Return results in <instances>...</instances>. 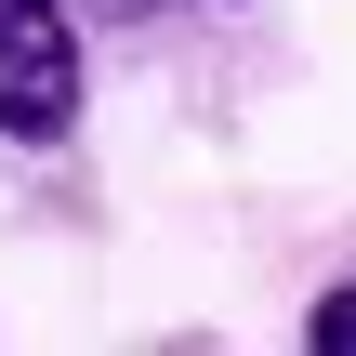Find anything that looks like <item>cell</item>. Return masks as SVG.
<instances>
[{
    "label": "cell",
    "mask_w": 356,
    "mask_h": 356,
    "mask_svg": "<svg viewBox=\"0 0 356 356\" xmlns=\"http://www.w3.org/2000/svg\"><path fill=\"white\" fill-rule=\"evenodd\" d=\"M92 119V26L79 0H0V145L53 159Z\"/></svg>",
    "instance_id": "1"
},
{
    "label": "cell",
    "mask_w": 356,
    "mask_h": 356,
    "mask_svg": "<svg viewBox=\"0 0 356 356\" xmlns=\"http://www.w3.org/2000/svg\"><path fill=\"white\" fill-rule=\"evenodd\" d=\"M185 13H238V0H79V26H119V40H159Z\"/></svg>",
    "instance_id": "2"
},
{
    "label": "cell",
    "mask_w": 356,
    "mask_h": 356,
    "mask_svg": "<svg viewBox=\"0 0 356 356\" xmlns=\"http://www.w3.org/2000/svg\"><path fill=\"white\" fill-rule=\"evenodd\" d=\"M304 356H356V277H330L304 304Z\"/></svg>",
    "instance_id": "3"
}]
</instances>
